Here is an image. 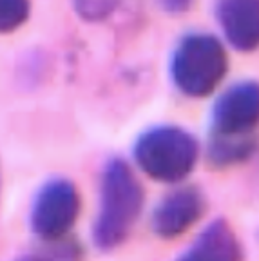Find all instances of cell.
<instances>
[{
  "instance_id": "7a4b0ae2",
  "label": "cell",
  "mask_w": 259,
  "mask_h": 261,
  "mask_svg": "<svg viewBox=\"0 0 259 261\" xmlns=\"http://www.w3.org/2000/svg\"><path fill=\"white\" fill-rule=\"evenodd\" d=\"M169 73L183 96L196 100L211 96L228 73L225 44L212 33H187L172 49Z\"/></svg>"
},
{
  "instance_id": "7c38bea8",
  "label": "cell",
  "mask_w": 259,
  "mask_h": 261,
  "mask_svg": "<svg viewBox=\"0 0 259 261\" xmlns=\"http://www.w3.org/2000/svg\"><path fill=\"white\" fill-rule=\"evenodd\" d=\"M158 6L169 15H183V13L191 11L196 0H156Z\"/></svg>"
},
{
  "instance_id": "5b68a950",
  "label": "cell",
  "mask_w": 259,
  "mask_h": 261,
  "mask_svg": "<svg viewBox=\"0 0 259 261\" xmlns=\"http://www.w3.org/2000/svg\"><path fill=\"white\" fill-rule=\"evenodd\" d=\"M80 212V196L71 181L53 179L40 189L31 211L33 230L45 241H57L71 230Z\"/></svg>"
},
{
  "instance_id": "30bf717a",
  "label": "cell",
  "mask_w": 259,
  "mask_h": 261,
  "mask_svg": "<svg viewBox=\"0 0 259 261\" xmlns=\"http://www.w3.org/2000/svg\"><path fill=\"white\" fill-rule=\"evenodd\" d=\"M29 15V0H0V33L20 28Z\"/></svg>"
},
{
  "instance_id": "9c48e42d",
  "label": "cell",
  "mask_w": 259,
  "mask_h": 261,
  "mask_svg": "<svg viewBox=\"0 0 259 261\" xmlns=\"http://www.w3.org/2000/svg\"><path fill=\"white\" fill-rule=\"evenodd\" d=\"M257 149L259 135L241 136V138L206 135L205 160L216 171H225L248 162L257 152Z\"/></svg>"
},
{
  "instance_id": "4fadbf2b",
  "label": "cell",
  "mask_w": 259,
  "mask_h": 261,
  "mask_svg": "<svg viewBox=\"0 0 259 261\" xmlns=\"http://www.w3.org/2000/svg\"><path fill=\"white\" fill-rule=\"evenodd\" d=\"M257 236H259V234H257Z\"/></svg>"
},
{
  "instance_id": "8fae6325",
  "label": "cell",
  "mask_w": 259,
  "mask_h": 261,
  "mask_svg": "<svg viewBox=\"0 0 259 261\" xmlns=\"http://www.w3.org/2000/svg\"><path fill=\"white\" fill-rule=\"evenodd\" d=\"M122 4V0H74L78 15L85 20H106Z\"/></svg>"
},
{
  "instance_id": "277c9868",
  "label": "cell",
  "mask_w": 259,
  "mask_h": 261,
  "mask_svg": "<svg viewBox=\"0 0 259 261\" xmlns=\"http://www.w3.org/2000/svg\"><path fill=\"white\" fill-rule=\"evenodd\" d=\"M206 135L232 138L259 135V80H239L216 98Z\"/></svg>"
},
{
  "instance_id": "ba28073f",
  "label": "cell",
  "mask_w": 259,
  "mask_h": 261,
  "mask_svg": "<svg viewBox=\"0 0 259 261\" xmlns=\"http://www.w3.org/2000/svg\"><path fill=\"white\" fill-rule=\"evenodd\" d=\"M178 257L185 261H238L243 259L245 252L230 221L216 218Z\"/></svg>"
},
{
  "instance_id": "8992f818",
  "label": "cell",
  "mask_w": 259,
  "mask_h": 261,
  "mask_svg": "<svg viewBox=\"0 0 259 261\" xmlns=\"http://www.w3.org/2000/svg\"><path fill=\"white\" fill-rule=\"evenodd\" d=\"M209 211V200L198 185L170 191L154 207L150 228L160 240H176L189 232Z\"/></svg>"
},
{
  "instance_id": "52a82bcc",
  "label": "cell",
  "mask_w": 259,
  "mask_h": 261,
  "mask_svg": "<svg viewBox=\"0 0 259 261\" xmlns=\"http://www.w3.org/2000/svg\"><path fill=\"white\" fill-rule=\"evenodd\" d=\"M214 16L225 40L236 51H257L259 0H214Z\"/></svg>"
},
{
  "instance_id": "6da1fadb",
  "label": "cell",
  "mask_w": 259,
  "mask_h": 261,
  "mask_svg": "<svg viewBox=\"0 0 259 261\" xmlns=\"http://www.w3.org/2000/svg\"><path fill=\"white\" fill-rule=\"evenodd\" d=\"M145 192L125 160H109L101 174L100 208L94 221V241L111 250L129 238L143 211Z\"/></svg>"
},
{
  "instance_id": "3957f363",
  "label": "cell",
  "mask_w": 259,
  "mask_h": 261,
  "mask_svg": "<svg viewBox=\"0 0 259 261\" xmlns=\"http://www.w3.org/2000/svg\"><path fill=\"white\" fill-rule=\"evenodd\" d=\"M133 154L136 165L150 179L160 184H179L198 165L199 142L185 127L160 123L138 136Z\"/></svg>"
}]
</instances>
